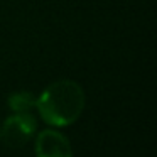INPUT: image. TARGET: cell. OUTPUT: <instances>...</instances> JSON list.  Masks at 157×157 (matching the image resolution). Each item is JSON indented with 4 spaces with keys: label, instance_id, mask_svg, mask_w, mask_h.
I'll return each instance as SVG.
<instances>
[{
    "label": "cell",
    "instance_id": "6da1fadb",
    "mask_svg": "<svg viewBox=\"0 0 157 157\" xmlns=\"http://www.w3.org/2000/svg\"><path fill=\"white\" fill-rule=\"evenodd\" d=\"M34 106L46 123L66 127L81 115L85 108V91L73 79H59L46 86L36 98Z\"/></svg>",
    "mask_w": 157,
    "mask_h": 157
},
{
    "label": "cell",
    "instance_id": "277c9868",
    "mask_svg": "<svg viewBox=\"0 0 157 157\" xmlns=\"http://www.w3.org/2000/svg\"><path fill=\"white\" fill-rule=\"evenodd\" d=\"M36 105V96L27 91H17L9 96V106L14 112H27Z\"/></svg>",
    "mask_w": 157,
    "mask_h": 157
},
{
    "label": "cell",
    "instance_id": "7a4b0ae2",
    "mask_svg": "<svg viewBox=\"0 0 157 157\" xmlns=\"http://www.w3.org/2000/svg\"><path fill=\"white\" fill-rule=\"evenodd\" d=\"M36 118L27 112H17L15 115L5 118V122L0 127V140L2 144L12 149H19L36 132Z\"/></svg>",
    "mask_w": 157,
    "mask_h": 157
},
{
    "label": "cell",
    "instance_id": "3957f363",
    "mask_svg": "<svg viewBox=\"0 0 157 157\" xmlns=\"http://www.w3.org/2000/svg\"><path fill=\"white\" fill-rule=\"evenodd\" d=\"M36 154L39 157H69L73 149L68 137L58 130H42L36 139Z\"/></svg>",
    "mask_w": 157,
    "mask_h": 157
}]
</instances>
